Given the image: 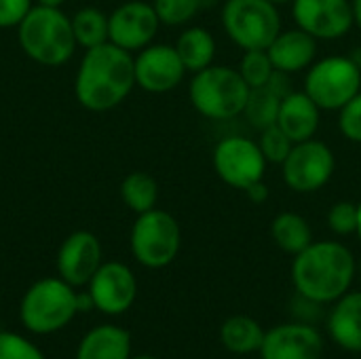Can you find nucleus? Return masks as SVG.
<instances>
[{"label":"nucleus","mask_w":361,"mask_h":359,"mask_svg":"<svg viewBox=\"0 0 361 359\" xmlns=\"http://www.w3.org/2000/svg\"><path fill=\"white\" fill-rule=\"evenodd\" d=\"M135 85L133 55L112 42L87 49L76 80L74 93L82 108L106 112L116 108Z\"/></svg>","instance_id":"nucleus-1"},{"label":"nucleus","mask_w":361,"mask_h":359,"mask_svg":"<svg viewBox=\"0 0 361 359\" xmlns=\"http://www.w3.org/2000/svg\"><path fill=\"white\" fill-rule=\"evenodd\" d=\"M357 262L353 252L341 241H313L294 256L292 281L298 296L317 305L336 303L355 279Z\"/></svg>","instance_id":"nucleus-2"},{"label":"nucleus","mask_w":361,"mask_h":359,"mask_svg":"<svg viewBox=\"0 0 361 359\" xmlns=\"http://www.w3.org/2000/svg\"><path fill=\"white\" fill-rule=\"evenodd\" d=\"M17 34L23 53L42 66H61L76 49L72 19L57 6H32L17 25Z\"/></svg>","instance_id":"nucleus-3"},{"label":"nucleus","mask_w":361,"mask_h":359,"mask_svg":"<svg viewBox=\"0 0 361 359\" xmlns=\"http://www.w3.org/2000/svg\"><path fill=\"white\" fill-rule=\"evenodd\" d=\"M250 87L231 66H207L195 72L188 97L192 108L209 121H231L243 114Z\"/></svg>","instance_id":"nucleus-4"},{"label":"nucleus","mask_w":361,"mask_h":359,"mask_svg":"<svg viewBox=\"0 0 361 359\" xmlns=\"http://www.w3.org/2000/svg\"><path fill=\"white\" fill-rule=\"evenodd\" d=\"M78 313V294L61 277H44L27 288L19 305V317L25 330L34 334H53L66 328Z\"/></svg>","instance_id":"nucleus-5"},{"label":"nucleus","mask_w":361,"mask_h":359,"mask_svg":"<svg viewBox=\"0 0 361 359\" xmlns=\"http://www.w3.org/2000/svg\"><path fill=\"white\" fill-rule=\"evenodd\" d=\"M222 28L243 51L269 49L281 32L277 4L269 0H226L222 6Z\"/></svg>","instance_id":"nucleus-6"},{"label":"nucleus","mask_w":361,"mask_h":359,"mask_svg":"<svg viewBox=\"0 0 361 359\" xmlns=\"http://www.w3.org/2000/svg\"><path fill=\"white\" fill-rule=\"evenodd\" d=\"M322 110H341L361 91V66L353 57L330 55L307 70L302 89Z\"/></svg>","instance_id":"nucleus-7"},{"label":"nucleus","mask_w":361,"mask_h":359,"mask_svg":"<svg viewBox=\"0 0 361 359\" xmlns=\"http://www.w3.org/2000/svg\"><path fill=\"white\" fill-rule=\"evenodd\" d=\"M182 245L178 220L165 209H148L137 214L131 229V252L146 269H163L171 264Z\"/></svg>","instance_id":"nucleus-8"},{"label":"nucleus","mask_w":361,"mask_h":359,"mask_svg":"<svg viewBox=\"0 0 361 359\" xmlns=\"http://www.w3.org/2000/svg\"><path fill=\"white\" fill-rule=\"evenodd\" d=\"M336 171V157L332 148L315 138L294 144L288 159L281 163L286 186L298 195L322 190Z\"/></svg>","instance_id":"nucleus-9"},{"label":"nucleus","mask_w":361,"mask_h":359,"mask_svg":"<svg viewBox=\"0 0 361 359\" xmlns=\"http://www.w3.org/2000/svg\"><path fill=\"white\" fill-rule=\"evenodd\" d=\"M212 163L218 178L237 190H245L252 184L264 180L269 165L258 142L243 135L220 140L214 148Z\"/></svg>","instance_id":"nucleus-10"},{"label":"nucleus","mask_w":361,"mask_h":359,"mask_svg":"<svg viewBox=\"0 0 361 359\" xmlns=\"http://www.w3.org/2000/svg\"><path fill=\"white\" fill-rule=\"evenodd\" d=\"M159 15L152 4L129 0L108 15V42L133 53L152 42L159 32Z\"/></svg>","instance_id":"nucleus-11"},{"label":"nucleus","mask_w":361,"mask_h":359,"mask_svg":"<svg viewBox=\"0 0 361 359\" xmlns=\"http://www.w3.org/2000/svg\"><path fill=\"white\" fill-rule=\"evenodd\" d=\"M292 15L317 40H338L355 25L349 0H292Z\"/></svg>","instance_id":"nucleus-12"},{"label":"nucleus","mask_w":361,"mask_h":359,"mask_svg":"<svg viewBox=\"0 0 361 359\" xmlns=\"http://www.w3.org/2000/svg\"><path fill=\"white\" fill-rule=\"evenodd\" d=\"M87 286L93 307L106 315H121L129 311L137 296L135 275L123 262H104Z\"/></svg>","instance_id":"nucleus-13"},{"label":"nucleus","mask_w":361,"mask_h":359,"mask_svg":"<svg viewBox=\"0 0 361 359\" xmlns=\"http://www.w3.org/2000/svg\"><path fill=\"white\" fill-rule=\"evenodd\" d=\"M135 66V85L148 93H167L176 89L186 68L171 44H148L144 47L137 57H133Z\"/></svg>","instance_id":"nucleus-14"},{"label":"nucleus","mask_w":361,"mask_h":359,"mask_svg":"<svg viewBox=\"0 0 361 359\" xmlns=\"http://www.w3.org/2000/svg\"><path fill=\"white\" fill-rule=\"evenodd\" d=\"M102 267L99 239L89 231H76L61 243L57 252V273L72 288L87 286Z\"/></svg>","instance_id":"nucleus-15"},{"label":"nucleus","mask_w":361,"mask_h":359,"mask_svg":"<svg viewBox=\"0 0 361 359\" xmlns=\"http://www.w3.org/2000/svg\"><path fill=\"white\" fill-rule=\"evenodd\" d=\"M262 359H322L324 336L309 324H281L264 332Z\"/></svg>","instance_id":"nucleus-16"},{"label":"nucleus","mask_w":361,"mask_h":359,"mask_svg":"<svg viewBox=\"0 0 361 359\" xmlns=\"http://www.w3.org/2000/svg\"><path fill=\"white\" fill-rule=\"evenodd\" d=\"M275 70L286 74H296L309 70L317 57V38L307 34L305 30H286L279 32L277 38L267 49Z\"/></svg>","instance_id":"nucleus-17"},{"label":"nucleus","mask_w":361,"mask_h":359,"mask_svg":"<svg viewBox=\"0 0 361 359\" xmlns=\"http://www.w3.org/2000/svg\"><path fill=\"white\" fill-rule=\"evenodd\" d=\"M319 121L322 108L305 91H292L281 99L277 125L288 133L294 144L315 138Z\"/></svg>","instance_id":"nucleus-18"},{"label":"nucleus","mask_w":361,"mask_h":359,"mask_svg":"<svg viewBox=\"0 0 361 359\" xmlns=\"http://www.w3.org/2000/svg\"><path fill=\"white\" fill-rule=\"evenodd\" d=\"M328 332L341 349L361 353V292H347L334 303Z\"/></svg>","instance_id":"nucleus-19"},{"label":"nucleus","mask_w":361,"mask_h":359,"mask_svg":"<svg viewBox=\"0 0 361 359\" xmlns=\"http://www.w3.org/2000/svg\"><path fill=\"white\" fill-rule=\"evenodd\" d=\"M74 359H131V336L121 326H97L85 334Z\"/></svg>","instance_id":"nucleus-20"},{"label":"nucleus","mask_w":361,"mask_h":359,"mask_svg":"<svg viewBox=\"0 0 361 359\" xmlns=\"http://www.w3.org/2000/svg\"><path fill=\"white\" fill-rule=\"evenodd\" d=\"M262 326L250 315H233L220 328V343L226 351L235 355H252L258 353L264 341Z\"/></svg>","instance_id":"nucleus-21"},{"label":"nucleus","mask_w":361,"mask_h":359,"mask_svg":"<svg viewBox=\"0 0 361 359\" xmlns=\"http://www.w3.org/2000/svg\"><path fill=\"white\" fill-rule=\"evenodd\" d=\"M186 72H199L205 70L207 66L214 63L216 57V40L214 34L201 25L186 28L180 36L178 42L173 44Z\"/></svg>","instance_id":"nucleus-22"},{"label":"nucleus","mask_w":361,"mask_h":359,"mask_svg":"<svg viewBox=\"0 0 361 359\" xmlns=\"http://www.w3.org/2000/svg\"><path fill=\"white\" fill-rule=\"evenodd\" d=\"M271 237L286 254H300L313 243V231L305 216L296 212H281L271 222Z\"/></svg>","instance_id":"nucleus-23"},{"label":"nucleus","mask_w":361,"mask_h":359,"mask_svg":"<svg viewBox=\"0 0 361 359\" xmlns=\"http://www.w3.org/2000/svg\"><path fill=\"white\" fill-rule=\"evenodd\" d=\"M279 106H281V97L269 85L256 87V89H250L243 116L256 131H262L271 125H277Z\"/></svg>","instance_id":"nucleus-24"},{"label":"nucleus","mask_w":361,"mask_h":359,"mask_svg":"<svg viewBox=\"0 0 361 359\" xmlns=\"http://www.w3.org/2000/svg\"><path fill=\"white\" fill-rule=\"evenodd\" d=\"M121 197L131 212L144 214V212L157 207L159 184L146 171H131L121 184Z\"/></svg>","instance_id":"nucleus-25"},{"label":"nucleus","mask_w":361,"mask_h":359,"mask_svg":"<svg viewBox=\"0 0 361 359\" xmlns=\"http://www.w3.org/2000/svg\"><path fill=\"white\" fill-rule=\"evenodd\" d=\"M72 32H74L76 44L85 49L104 44L108 42V15H104L99 8H93V6L80 8L72 17Z\"/></svg>","instance_id":"nucleus-26"},{"label":"nucleus","mask_w":361,"mask_h":359,"mask_svg":"<svg viewBox=\"0 0 361 359\" xmlns=\"http://www.w3.org/2000/svg\"><path fill=\"white\" fill-rule=\"evenodd\" d=\"M239 74L243 76V80L247 83L250 89L256 87H264L269 85L271 76L275 74V66L267 53V49H252L245 51L241 61H239Z\"/></svg>","instance_id":"nucleus-27"},{"label":"nucleus","mask_w":361,"mask_h":359,"mask_svg":"<svg viewBox=\"0 0 361 359\" xmlns=\"http://www.w3.org/2000/svg\"><path fill=\"white\" fill-rule=\"evenodd\" d=\"M209 0H152V6L159 15V21L165 25H184L188 23Z\"/></svg>","instance_id":"nucleus-28"},{"label":"nucleus","mask_w":361,"mask_h":359,"mask_svg":"<svg viewBox=\"0 0 361 359\" xmlns=\"http://www.w3.org/2000/svg\"><path fill=\"white\" fill-rule=\"evenodd\" d=\"M258 146H260L267 163L281 165L288 159L290 150L294 148V142L288 138V133L279 125H271V127H267V129L260 131Z\"/></svg>","instance_id":"nucleus-29"},{"label":"nucleus","mask_w":361,"mask_h":359,"mask_svg":"<svg viewBox=\"0 0 361 359\" xmlns=\"http://www.w3.org/2000/svg\"><path fill=\"white\" fill-rule=\"evenodd\" d=\"M0 359H47L44 353L25 336L2 330L0 332Z\"/></svg>","instance_id":"nucleus-30"},{"label":"nucleus","mask_w":361,"mask_h":359,"mask_svg":"<svg viewBox=\"0 0 361 359\" xmlns=\"http://www.w3.org/2000/svg\"><path fill=\"white\" fill-rule=\"evenodd\" d=\"M328 226L338 237H349L357 231V203L338 201L328 212Z\"/></svg>","instance_id":"nucleus-31"},{"label":"nucleus","mask_w":361,"mask_h":359,"mask_svg":"<svg viewBox=\"0 0 361 359\" xmlns=\"http://www.w3.org/2000/svg\"><path fill=\"white\" fill-rule=\"evenodd\" d=\"M338 129L349 142L361 144V91L338 110Z\"/></svg>","instance_id":"nucleus-32"},{"label":"nucleus","mask_w":361,"mask_h":359,"mask_svg":"<svg viewBox=\"0 0 361 359\" xmlns=\"http://www.w3.org/2000/svg\"><path fill=\"white\" fill-rule=\"evenodd\" d=\"M32 0H0V28H15L30 13Z\"/></svg>","instance_id":"nucleus-33"},{"label":"nucleus","mask_w":361,"mask_h":359,"mask_svg":"<svg viewBox=\"0 0 361 359\" xmlns=\"http://www.w3.org/2000/svg\"><path fill=\"white\" fill-rule=\"evenodd\" d=\"M243 193H245V195H247V199H250L252 203H256V205H260V203H264V201L269 199V186L264 184V180H260V182L252 184V186H250V188H245Z\"/></svg>","instance_id":"nucleus-34"},{"label":"nucleus","mask_w":361,"mask_h":359,"mask_svg":"<svg viewBox=\"0 0 361 359\" xmlns=\"http://www.w3.org/2000/svg\"><path fill=\"white\" fill-rule=\"evenodd\" d=\"M351 8H353V23L361 30V0H351Z\"/></svg>","instance_id":"nucleus-35"},{"label":"nucleus","mask_w":361,"mask_h":359,"mask_svg":"<svg viewBox=\"0 0 361 359\" xmlns=\"http://www.w3.org/2000/svg\"><path fill=\"white\" fill-rule=\"evenodd\" d=\"M36 2L42 4V6H57V8H59L66 0H36Z\"/></svg>","instance_id":"nucleus-36"},{"label":"nucleus","mask_w":361,"mask_h":359,"mask_svg":"<svg viewBox=\"0 0 361 359\" xmlns=\"http://www.w3.org/2000/svg\"><path fill=\"white\" fill-rule=\"evenodd\" d=\"M355 235L360 237L361 241V203H357V231H355Z\"/></svg>","instance_id":"nucleus-37"},{"label":"nucleus","mask_w":361,"mask_h":359,"mask_svg":"<svg viewBox=\"0 0 361 359\" xmlns=\"http://www.w3.org/2000/svg\"><path fill=\"white\" fill-rule=\"evenodd\" d=\"M269 2H273V4L279 6V4H288V2H292V0H269Z\"/></svg>","instance_id":"nucleus-38"},{"label":"nucleus","mask_w":361,"mask_h":359,"mask_svg":"<svg viewBox=\"0 0 361 359\" xmlns=\"http://www.w3.org/2000/svg\"><path fill=\"white\" fill-rule=\"evenodd\" d=\"M131 359H159V358H154V355H135V358H131Z\"/></svg>","instance_id":"nucleus-39"},{"label":"nucleus","mask_w":361,"mask_h":359,"mask_svg":"<svg viewBox=\"0 0 361 359\" xmlns=\"http://www.w3.org/2000/svg\"><path fill=\"white\" fill-rule=\"evenodd\" d=\"M355 275H360V279H361V262L357 264V273H355Z\"/></svg>","instance_id":"nucleus-40"}]
</instances>
